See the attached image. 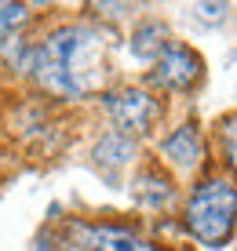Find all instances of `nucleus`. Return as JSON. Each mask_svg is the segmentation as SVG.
<instances>
[{"label": "nucleus", "instance_id": "1", "mask_svg": "<svg viewBox=\"0 0 237 251\" xmlns=\"http://www.w3.org/2000/svg\"><path fill=\"white\" fill-rule=\"evenodd\" d=\"M30 69H37L44 88L81 99L106 80L102 37L88 25H62L33 51Z\"/></svg>", "mask_w": 237, "mask_h": 251}, {"label": "nucleus", "instance_id": "2", "mask_svg": "<svg viewBox=\"0 0 237 251\" xmlns=\"http://www.w3.org/2000/svg\"><path fill=\"white\" fill-rule=\"evenodd\" d=\"M186 229L201 244L223 248L234 233V186L230 182H205L186 204Z\"/></svg>", "mask_w": 237, "mask_h": 251}, {"label": "nucleus", "instance_id": "3", "mask_svg": "<svg viewBox=\"0 0 237 251\" xmlns=\"http://www.w3.org/2000/svg\"><path fill=\"white\" fill-rule=\"evenodd\" d=\"M201 73H205V62H201L197 51H190L182 44H164V51L157 55L153 73H150V84L168 88V91H186L201 80Z\"/></svg>", "mask_w": 237, "mask_h": 251}, {"label": "nucleus", "instance_id": "4", "mask_svg": "<svg viewBox=\"0 0 237 251\" xmlns=\"http://www.w3.org/2000/svg\"><path fill=\"white\" fill-rule=\"evenodd\" d=\"M110 117L117 120L120 127L143 135V131H150L157 120H161V102H157L153 95L139 91V88H128V91L110 95Z\"/></svg>", "mask_w": 237, "mask_h": 251}, {"label": "nucleus", "instance_id": "5", "mask_svg": "<svg viewBox=\"0 0 237 251\" xmlns=\"http://www.w3.org/2000/svg\"><path fill=\"white\" fill-rule=\"evenodd\" d=\"M81 237L84 251H157L153 244L139 240L128 229H113V226H77L73 229Z\"/></svg>", "mask_w": 237, "mask_h": 251}, {"label": "nucleus", "instance_id": "6", "mask_svg": "<svg viewBox=\"0 0 237 251\" xmlns=\"http://www.w3.org/2000/svg\"><path fill=\"white\" fill-rule=\"evenodd\" d=\"M161 150H164V157H168L172 164H179V168H197L201 157H205V142H201L194 124L175 127V131L161 142Z\"/></svg>", "mask_w": 237, "mask_h": 251}, {"label": "nucleus", "instance_id": "7", "mask_svg": "<svg viewBox=\"0 0 237 251\" xmlns=\"http://www.w3.org/2000/svg\"><path fill=\"white\" fill-rule=\"evenodd\" d=\"M135 157V138L131 135H106L99 146H95V160L106 164V168H120Z\"/></svg>", "mask_w": 237, "mask_h": 251}, {"label": "nucleus", "instance_id": "8", "mask_svg": "<svg viewBox=\"0 0 237 251\" xmlns=\"http://www.w3.org/2000/svg\"><path fill=\"white\" fill-rule=\"evenodd\" d=\"M164 37H168V29H164L161 22H146L135 29V37H131V51H135L139 58H153L164 51Z\"/></svg>", "mask_w": 237, "mask_h": 251}, {"label": "nucleus", "instance_id": "9", "mask_svg": "<svg viewBox=\"0 0 237 251\" xmlns=\"http://www.w3.org/2000/svg\"><path fill=\"white\" fill-rule=\"evenodd\" d=\"M135 201H143L150 207H161V204L172 201V186L164 182V178H157V175H143L135 182Z\"/></svg>", "mask_w": 237, "mask_h": 251}, {"label": "nucleus", "instance_id": "10", "mask_svg": "<svg viewBox=\"0 0 237 251\" xmlns=\"http://www.w3.org/2000/svg\"><path fill=\"white\" fill-rule=\"evenodd\" d=\"M30 19V11H26V4H0V40L11 37L19 25Z\"/></svg>", "mask_w": 237, "mask_h": 251}, {"label": "nucleus", "instance_id": "11", "mask_svg": "<svg viewBox=\"0 0 237 251\" xmlns=\"http://www.w3.org/2000/svg\"><path fill=\"white\" fill-rule=\"evenodd\" d=\"M201 15H205V19H219V15H223V7H212V4H205V7H197Z\"/></svg>", "mask_w": 237, "mask_h": 251}]
</instances>
